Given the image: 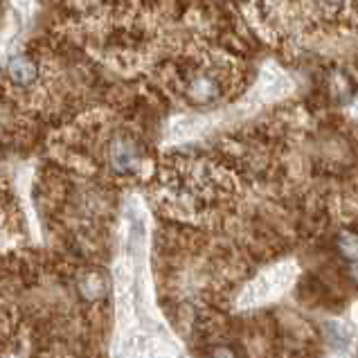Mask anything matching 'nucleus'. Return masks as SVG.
<instances>
[{
  "mask_svg": "<svg viewBox=\"0 0 358 358\" xmlns=\"http://www.w3.org/2000/svg\"><path fill=\"white\" fill-rule=\"evenodd\" d=\"M295 278V268L291 264H282V266H275V268L266 271L264 275H259L250 286H245L243 291V298L241 302L245 306H252V304H259V302H268L293 282Z\"/></svg>",
  "mask_w": 358,
  "mask_h": 358,
  "instance_id": "obj_1",
  "label": "nucleus"
},
{
  "mask_svg": "<svg viewBox=\"0 0 358 358\" xmlns=\"http://www.w3.org/2000/svg\"><path fill=\"white\" fill-rule=\"evenodd\" d=\"M106 162L115 176H133V173H138L142 165L140 142L127 136V133H117V136L108 140Z\"/></svg>",
  "mask_w": 358,
  "mask_h": 358,
  "instance_id": "obj_2",
  "label": "nucleus"
},
{
  "mask_svg": "<svg viewBox=\"0 0 358 358\" xmlns=\"http://www.w3.org/2000/svg\"><path fill=\"white\" fill-rule=\"evenodd\" d=\"M223 95V81L210 68H196L185 81V97L196 106H210Z\"/></svg>",
  "mask_w": 358,
  "mask_h": 358,
  "instance_id": "obj_3",
  "label": "nucleus"
},
{
  "mask_svg": "<svg viewBox=\"0 0 358 358\" xmlns=\"http://www.w3.org/2000/svg\"><path fill=\"white\" fill-rule=\"evenodd\" d=\"M5 77H7V84L12 88L34 90V86L41 79V61L29 52L14 55L5 64Z\"/></svg>",
  "mask_w": 358,
  "mask_h": 358,
  "instance_id": "obj_4",
  "label": "nucleus"
},
{
  "mask_svg": "<svg viewBox=\"0 0 358 358\" xmlns=\"http://www.w3.org/2000/svg\"><path fill=\"white\" fill-rule=\"evenodd\" d=\"M77 293L79 298L88 302V304H97L106 298L108 293V282H106V275L97 271V268H90L86 273L79 275L77 280Z\"/></svg>",
  "mask_w": 358,
  "mask_h": 358,
  "instance_id": "obj_5",
  "label": "nucleus"
},
{
  "mask_svg": "<svg viewBox=\"0 0 358 358\" xmlns=\"http://www.w3.org/2000/svg\"><path fill=\"white\" fill-rule=\"evenodd\" d=\"M338 250L345 259L350 262H358V234L345 230L338 234Z\"/></svg>",
  "mask_w": 358,
  "mask_h": 358,
  "instance_id": "obj_6",
  "label": "nucleus"
},
{
  "mask_svg": "<svg viewBox=\"0 0 358 358\" xmlns=\"http://www.w3.org/2000/svg\"><path fill=\"white\" fill-rule=\"evenodd\" d=\"M327 334H329V338L336 347H347L352 341L350 327H345L343 322H329L327 324Z\"/></svg>",
  "mask_w": 358,
  "mask_h": 358,
  "instance_id": "obj_7",
  "label": "nucleus"
},
{
  "mask_svg": "<svg viewBox=\"0 0 358 358\" xmlns=\"http://www.w3.org/2000/svg\"><path fill=\"white\" fill-rule=\"evenodd\" d=\"M212 358H234V354L228 347H217V350L212 352Z\"/></svg>",
  "mask_w": 358,
  "mask_h": 358,
  "instance_id": "obj_8",
  "label": "nucleus"
},
{
  "mask_svg": "<svg viewBox=\"0 0 358 358\" xmlns=\"http://www.w3.org/2000/svg\"><path fill=\"white\" fill-rule=\"evenodd\" d=\"M354 280L358 282V266H356V268H354Z\"/></svg>",
  "mask_w": 358,
  "mask_h": 358,
  "instance_id": "obj_9",
  "label": "nucleus"
},
{
  "mask_svg": "<svg viewBox=\"0 0 358 358\" xmlns=\"http://www.w3.org/2000/svg\"><path fill=\"white\" fill-rule=\"evenodd\" d=\"M356 115H358V108H356Z\"/></svg>",
  "mask_w": 358,
  "mask_h": 358,
  "instance_id": "obj_10",
  "label": "nucleus"
}]
</instances>
